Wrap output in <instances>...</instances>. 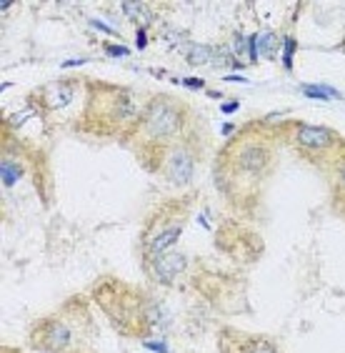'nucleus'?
I'll list each match as a JSON object with an SVG mask.
<instances>
[{"instance_id": "obj_14", "label": "nucleus", "mask_w": 345, "mask_h": 353, "mask_svg": "<svg viewBox=\"0 0 345 353\" xmlns=\"http://www.w3.org/2000/svg\"><path fill=\"white\" fill-rule=\"evenodd\" d=\"M240 343H243L240 353H278L275 348L263 339H245V341H240Z\"/></svg>"}, {"instance_id": "obj_13", "label": "nucleus", "mask_w": 345, "mask_h": 353, "mask_svg": "<svg viewBox=\"0 0 345 353\" xmlns=\"http://www.w3.org/2000/svg\"><path fill=\"white\" fill-rule=\"evenodd\" d=\"M0 170H3V185H8V188H10L18 178H23V168L15 163V161H10V158H6V161H3V168H0Z\"/></svg>"}, {"instance_id": "obj_15", "label": "nucleus", "mask_w": 345, "mask_h": 353, "mask_svg": "<svg viewBox=\"0 0 345 353\" xmlns=\"http://www.w3.org/2000/svg\"><path fill=\"white\" fill-rule=\"evenodd\" d=\"M333 178H335V193L345 196V153L333 163Z\"/></svg>"}, {"instance_id": "obj_4", "label": "nucleus", "mask_w": 345, "mask_h": 353, "mask_svg": "<svg viewBox=\"0 0 345 353\" xmlns=\"http://www.w3.org/2000/svg\"><path fill=\"white\" fill-rule=\"evenodd\" d=\"M273 161V143L265 133H245L238 138L225 153V163L230 168V181L236 183L238 190H253L265 170L271 168Z\"/></svg>"}, {"instance_id": "obj_16", "label": "nucleus", "mask_w": 345, "mask_h": 353, "mask_svg": "<svg viewBox=\"0 0 345 353\" xmlns=\"http://www.w3.org/2000/svg\"><path fill=\"white\" fill-rule=\"evenodd\" d=\"M303 93L311 98H338V90L323 88V85H303Z\"/></svg>"}, {"instance_id": "obj_19", "label": "nucleus", "mask_w": 345, "mask_h": 353, "mask_svg": "<svg viewBox=\"0 0 345 353\" xmlns=\"http://www.w3.org/2000/svg\"><path fill=\"white\" fill-rule=\"evenodd\" d=\"M105 50H108L110 55H115V58H118V55H128V48H123V46H105Z\"/></svg>"}, {"instance_id": "obj_17", "label": "nucleus", "mask_w": 345, "mask_h": 353, "mask_svg": "<svg viewBox=\"0 0 345 353\" xmlns=\"http://www.w3.org/2000/svg\"><path fill=\"white\" fill-rule=\"evenodd\" d=\"M233 55H236V58H245V38L243 35H236V38H233Z\"/></svg>"}, {"instance_id": "obj_9", "label": "nucleus", "mask_w": 345, "mask_h": 353, "mask_svg": "<svg viewBox=\"0 0 345 353\" xmlns=\"http://www.w3.org/2000/svg\"><path fill=\"white\" fill-rule=\"evenodd\" d=\"M185 265H188V259H185V253L180 251H168L165 256L160 259L150 261V271H153V281L163 285H170L176 283L180 279V273H185Z\"/></svg>"}, {"instance_id": "obj_10", "label": "nucleus", "mask_w": 345, "mask_h": 353, "mask_svg": "<svg viewBox=\"0 0 345 353\" xmlns=\"http://www.w3.org/2000/svg\"><path fill=\"white\" fill-rule=\"evenodd\" d=\"M75 95V83L73 81H61V83H53V85H48L43 90V103H45L48 110H63L73 101Z\"/></svg>"}, {"instance_id": "obj_8", "label": "nucleus", "mask_w": 345, "mask_h": 353, "mask_svg": "<svg viewBox=\"0 0 345 353\" xmlns=\"http://www.w3.org/2000/svg\"><path fill=\"white\" fill-rule=\"evenodd\" d=\"M163 176L168 178L173 185H188L196 173V150L188 143H178L176 148H170L165 158L160 161Z\"/></svg>"}, {"instance_id": "obj_21", "label": "nucleus", "mask_w": 345, "mask_h": 353, "mask_svg": "<svg viewBox=\"0 0 345 353\" xmlns=\"http://www.w3.org/2000/svg\"><path fill=\"white\" fill-rule=\"evenodd\" d=\"M185 85H190V88H203V83L200 81H185Z\"/></svg>"}, {"instance_id": "obj_12", "label": "nucleus", "mask_w": 345, "mask_h": 353, "mask_svg": "<svg viewBox=\"0 0 345 353\" xmlns=\"http://www.w3.org/2000/svg\"><path fill=\"white\" fill-rule=\"evenodd\" d=\"M210 58H213V53H210V48L203 46V43H188L185 46V61L190 65H205Z\"/></svg>"}, {"instance_id": "obj_6", "label": "nucleus", "mask_w": 345, "mask_h": 353, "mask_svg": "<svg viewBox=\"0 0 345 353\" xmlns=\"http://www.w3.org/2000/svg\"><path fill=\"white\" fill-rule=\"evenodd\" d=\"M185 231V216L180 211H158L153 216V221L145 228V236H143V251H145V259L156 261L160 256H165L168 251H173V245L180 241Z\"/></svg>"}, {"instance_id": "obj_7", "label": "nucleus", "mask_w": 345, "mask_h": 353, "mask_svg": "<svg viewBox=\"0 0 345 353\" xmlns=\"http://www.w3.org/2000/svg\"><path fill=\"white\" fill-rule=\"evenodd\" d=\"M295 143L308 156H333V163L345 153V143L340 141L331 128L325 125H311V123H298L295 125Z\"/></svg>"}, {"instance_id": "obj_18", "label": "nucleus", "mask_w": 345, "mask_h": 353, "mask_svg": "<svg viewBox=\"0 0 345 353\" xmlns=\"http://www.w3.org/2000/svg\"><path fill=\"white\" fill-rule=\"evenodd\" d=\"M293 48H295V41L288 38V41H285V58H283L288 68H293Z\"/></svg>"}, {"instance_id": "obj_20", "label": "nucleus", "mask_w": 345, "mask_h": 353, "mask_svg": "<svg viewBox=\"0 0 345 353\" xmlns=\"http://www.w3.org/2000/svg\"><path fill=\"white\" fill-rule=\"evenodd\" d=\"M145 41H148V38H145V30H138V48H145Z\"/></svg>"}, {"instance_id": "obj_11", "label": "nucleus", "mask_w": 345, "mask_h": 353, "mask_svg": "<svg viewBox=\"0 0 345 353\" xmlns=\"http://www.w3.org/2000/svg\"><path fill=\"white\" fill-rule=\"evenodd\" d=\"M253 58L255 55H265V58H271L273 53L278 50V41H275V35L271 33V30H265V33H258L255 35V41H253Z\"/></svg>"}, {"instance_id": "obj_3", "label": "nucleus", "mask_w": 345, "mask_h": 353, "mask_svg": "<svg viewBox=\"0 0 345 353\" xmlns=\"http://www.w3.org/2000/svg\"><path fill=\"white\" fill-rule=\"evenodd\" d=\"M88 336L90 328L85 311L68 306L65 311L43 319L30 333V343L45 353H85Z\"/></svg>"}, {"instance_id": "obj_1", "label": "nucleus", "mask_w": 345, "mask_h": 353, "mask_svg": "<svg viewBox=\"0 0 345 353\" xmlns=\"http://www.w3.org/2000/svg\"><path fill=\"white\" fill-rule=\"evenodd\" d=\"M185 123H188V105L170 95H153L150 101H145V113L138 128L133 130L138 150L163 161L170 148L185 141Z\"/></svg>"}, {"instance_id": "obj_5", "label": "nucleus", "mask_w": 345, "mask_h": 353, "mask_svg": "<svg viewBox=\"0 0 345 353\" xmlns=\"http://www.w3.org/2000/svg\"><path fill=\"white\" fill-rule=\"evenodd\" d=\"M98 301L101 306L108 311L113 323L128 336H140L148 328L156 326L158 321V306L153 301H148L140 293L130 291V288H118L113 291L110 285H101L98 288Z\"/></svg>"}, {"instance_id": "obj_2", "label": "nucleus", "mask_w": 345, "mask_h": 353, "mask_svg": "<svg viewBox=\"0 0 345 353\" xmlns=\"http://www.w3.org/2000/svg\"><path fill=\"white\" fill-rule=\"evenodd\" d=\"M145 113V103L121 85H95L85 101L88 128L95 133H133Z\"/></svg>"}, {"instance_id": "obj_22", "label": "nucleus", "mask_w": 345, "mask_h": 353, "mask_svg": "<svg viewBox=\"0 0 345 353\" xmlns=\"http://www.w3.org/2000/svg\"><path fill=\"white\" fill-rule=\"evenodd\" d=\"M223 110H225V113H230V110H238V103L236 101L228 103V105H223Z\"/></svg>"}]
</instances>
